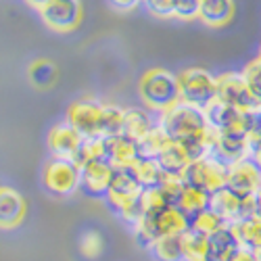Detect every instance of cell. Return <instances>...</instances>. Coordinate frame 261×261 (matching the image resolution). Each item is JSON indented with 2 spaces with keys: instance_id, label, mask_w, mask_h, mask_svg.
Listing matches in <instances>:
<instances>
[{
  "instance_id": "cell-46",
  "label": "cell",
  "mask_w": 261,
  "mask_h": 261,
  "mask_svg": "<svg viewBox=\"0 0 261 261\" xmlns=\"http://www.w3.org/2000/svg\"><path fill=\"white\" fill-rule=\"evenodd\" d=\"M259 59H261V48H259Z\"/></svg>"
},
{
  "instance_id": "cell-2",
  "label": "cell",
  "mask_w": 261,
  "mask_h": 261,
  "mask_svg": "<svg viewBox=\"0 0 261 261\" xmlns=\"http://www.w3.org/2000/svg\"><path fill=\"white\" fill-rule=\"evenodd\" d=\"M159 127L167 134L169 140L173 142H182L186 138H192L197 134H203L209 129L205 111L194 105L178 100L176 105H171L169 109L161 113Z\"/></svg>"
},
{
  "instance_id": "cell-33",
  "label": "cell",
  "mask_w": 261,
  "mask_h": 261,
  "mask_svg": "<svg viewBox=\"0 0 261 261\" xmlns=\"http://www.w3.org/2000/svg\"><path fill=\"white\" fill-rule=\"evenodd\" d=\"M138 205H140L142 217L155 215V213H159L161 209L167 207V203H165V199H163L159 186H155V188H142L140 197H138Z\"/></svg>"
},
{
  "instance_id": "cell-19",
  "label": "cell",
  "mask_w": 261,
  "mask_h": 261,
  "mask_svg": "<svg viewBox=\"0 0 261 261\" xmlns=\"http://www.w3.org/2000/svg\"><path fill=\"white\" fill-rule=\"evenodd\" d=\"M209 207L222 215L228 224L241 220V207H243V197H238L232 190H228L226 186L211 192V199H209Z\"/></svg>"
},
{
  "instance_id": "cell-38",
  "label": "cell",
  "mask_w": 261,
  "mask_h": 261,
  "mask_svg": "<svg viewBox=\"0 0 261 261\" xmlns=\"http://www.w3.org/2000/svg\"><path fill=\"white\" fill-rule=\"evenodd\" d=\"M142 3L153 17H159V19H171L173 17L171 0H142Z\"/></svg>"
},
{
  "instance_id": "cell-7",
  "label": "cell",
  "mask_w": 261,
  "mask_h": 261,
  "mask_svg": "<svg viewBox=\"0 0 261 261\" xmlns=\"http://www.w3.org/2000/svg\"><path fill=\"white\" fill-rule=\"evenodd\" d=\"M226 176H228V165L211 155L207 159L190 161L182 173V180L190 186H197L211 194L226 186Z\"/></svg>"
},
{
  "instance_id": "cell-9",
  "label": "cell",
  "mask_w": 261,
  "mask_h": 261,
  "mask_svg": "<svg viewBox=\"0 0 261 261\" xmlns=\"http://www.w3.org/2000/svg\"><path fill=\"white\" fill-rule=\"evenodd\" d=\"M38 11L46 28L59 34H69L77 30L84 17L82 0H50Z\"/></svg>"
},
{
  "instance_id": "cell-10",
  "label": "cell",
  "mask_w": 261,
  "mask_h": 261,
  "mask_svg": "<svg viewBox=\"0 0 261 261\" xmlns=\"http://www.w3.org/2000/svg\"><path fill=\"white\" fill-rule=\"evenodd\" d=\"M142 192L140 182L136 180L132 167H117L113 169V176L111 182H109L107 188V199L117 211H121L123 207H127L129 203H134Z\"/></svg>"
},
{
  "instance_id": "cell-31",
  "label": "cell",
  "mask_w": 261,
  "mask_h": 261,
  "mask_svg": "<svg viewBox=\"0 0 261 261\" xmlns=\"http://www.w3.org/2000/svg\"><path fill=\"white\" fill-rule=\"evenodd\" d=\"M224 226H228V222L224 220L222 215H217L211 207H207L205 211H201L194 217H190V228L201 232V234H205V236H211L213 232H217Z\"/></svg>"
},
{
  "instance_id": "cell-22",
  "label": "cell",
  "mask_w": 261,
  "mask_h": 261,
  "mask_svg": "<svg viewBox=\"0 0 261 261\" xmlns=\"http://www.w3.org/2000/svg\"><path fill=\"white\" fill-rule=\"evenodd\" d=\"M205 117H207V123L209 127L213 129V132H226V129H230L234 125V121L241 117V111H236V109L228 107L226 102L222 100H211L205 109Z\"/></svg>"
},
{
  "instance_id": "cell-18",
  "label": "cell",
  "mask_w": 261,
  "mask_h": 261,
  "mask_svg": "<svg viewBox=\"0 0 261 261\" xmlns=\"http://www.w3.org/2000/svg\"><path fill=\"white\" fill-rule=\"evenodd\" d=\"M207 245H209V257L207 259H211V261H230L232 255L241 249L230 224L220 228L217 232H213L211 236H207Z\"/></svg>"
},
{
  "instance_id": "cell-44",
  "label": "cell",
  "mask_w": 261,
  "mask_h": 261,
  "mask_svg": "<svg viewBox=\"0 0 261 261\" xmlns=\"http://www.w3.org/2000/svg\"><path fill=\"white\" fill-rule=\"evenodd\" d=\"M255 129L261 134V111H259V113H257V117H255Z\"/></svg>"
},
{
  "instance_id": "cell-27",
  "label": "cell",
  "mask_w": 261,
  "mask_h": 261,
  "mask_svg": "<svg viewBox=\"0 0 261 261\" xmlns=\"http://www.w3.org/2000/svg\"><path fill=\"white\" fill-rule=\"evenodd\" d=\"M167 142H169V138H167V134L163 132L159 125L157 127H150L140 140H136V144H138V157L157 159V155L165 148Z\"/></svg>"
},
{
  "instance_id": "cell-11",
  "label": "cell",
  "mask_w": 261,
  "mask_h": 261,
  "mask_svg": "<svg viewBox=\"0 0 261 261\" xmlns=\"http://www.w3.org/2000/svg\"><path fill=\"white\" fill-rule=\"evenodd\" d=\"M226 188L238 197H251L261 188V169L253 163V159L234 161L228 165Z\"/></svg>"
},
{
  "instance_id": "cell-6",
  "label": "cell",
  "mask_w": 261,
  "mask_h": 261,
  "mask_svg": "<svg viewBox=\"0 0 261 261\" xmlns=\"http://www.w3.org/2000/svg\"><path fill=\"white\" fill-rule=\"evenodd\" d=\"M102 111L105 105L86 96L69 105L67 123L82 138H100L102 136Z\"/></svg>"
},
{
  "instance_id": "cell-1",
  "label": "cell",
  "mask_w": 261,
  "mask_h": 261,
  "mask_svg": "<svg viewBox=\"0 0 261 261\" xmlns=\"http://www.w3.org/2000/svg\"><path fill=\"white\" fill-rule=\"evenodd\" d=\"M138 94L146 109L163 113L165 109L180 100L178 77L163 67H153L140 75Z\"/></svg>"
},
{
  "instance_id": "cell-21",
  "label": "cell",
  "mask_w": 261,
  "mask_h": 261,
  "mask_svg": "<svg viewBox=\"0 0 261 261\" xmlns=\"http://www.w3.org/2000/svg\"><path fill=\"white\" fill-rule=\"evenodd\" d=\"M238 245L249 251H257L261 247V217L251 215L245 220H236L230 224Z\"/></svg>"
},
{
  "instance_id": "cell-13",
  "label": "cell",
  "mask_w": 261,
  "mask_h": 261,
  "mask_svg": "<svg viewBox=\"0 0 261 261\" xmlns=\"http://www.w3.org/2000/svg\"><path fill=\"white\" fill-rule=\"evenodd\" d=\"M213 157L224 161L226 165L234 161L251 159V142L243 136H232V134H217L213 132Z\"/></svg>"
},
{
  "instance_id": "cell-36",
  "label": "cell",
  "mask_w": 261,
  "mask_h": 261,
  "mask_svg": "<svg viewBox=\"0 0 261 261\" xmlns=\"http://www.w3.org/2000/svg\"><path fill=\"white\" fill-rule=\"evenodd\" d=\"M243 77L245 82L249 84V88L251 92L261 100V59H253L245 65V69H243Z\"/></svg>"
},
{
  "instance_id": "cell-15",
  "label": "cell",
  "mask_w": 261,
  "mask_h": 261,
  "mask_svg": "<svg viewBox=\"0 0 261 261\" xmlns=\"http://www.w3.org/2000/svg\"><path fill=\"white\" fill-rule=\"evenodd\" d=\"M82 140L84 138L75 132L69 123H59L48 132V148L53 150L55 157L71 159L75 155V150L80 148Z\"/></svg>"
},
{
  "instance_id": "cell-47",
  "label": "cell",
  "mask_w": 261,
  "mask_h": 261,
  "mask_svg": "<svg viewBox=\"0 0 261 261\" xmlns=\"http://www.w3.org/2000/svg\"><path fill=\"white\" fill-rule=\"evenodd\" d=\"M207 261H211V259H207Z\"/></svg>"
},
{
  "instance_id": "cell-25",
  "label": "cell",
  "mask_w": 261,
  "mask_h": 261,
  "mask_svg": "<svg viewBox=\"0 0 261 261\" xmlns=\"http://www.w3.org/2000/svg\"><path fill=\"white\" fill-rule=\"evenodd\" d=\"M132 171L136 180L140 182L142 188H155L161 184V180L165 178V173L161 171L157 159H144V157H138L132 165Z\"/></svg>"
},
{
  "instance_id": "cell-12",
  "label": "cell",
  "mask_w": 261,
  "mask_h": 261,
  "mask_svg": "<svg viewBox=\"0 0 261 261\" xmlns=\"http://www.w3.org/2000/svg\"><path fill=\"white\" fill-rule=\"evenodd\" d=\"M105 144V161L113 169L117 167H132L134 161L138 159V144L134 138L125 134H115V136H102Z\"/></svg>"
},
{
  "instance_id": "cell-37",
  "label": "cell",
  "mask_w": 261,
  "mask_h": 261,
  "mask_svg": "<svg viewBox=\"0 0 261 261\" xmlns=\"http://www.w3.org/2000/svg\"><path fill=\"white\" fill-rule=\"evenodd\" d=\"M100 249H102V238L98 236V232H88V234H84V238H82V243H80V251H82V255H86V257H96L98 253H100Z\"/></svg>"
},
{
  "instance_id": "cell-35",
  "label": "cell",
  "mask_w": 261,
  "mask_h": 261,
  "mask_svg": "<svg viewBox=\"0 0 261 261\" xmlns=\"http://www.w3.org/2000/svg\"><path fill=\"white\" fill-rule=\"evenodd\" d=\"M171 11H173V19L194 21L199 19L201 0H171Z\"/></svg>"
},
{
  "instance_id": "cell-40",
  "label": "cell",
  "mask_w": 261,
  "mask_h": 261,
  "mask_svg": "<svg viewBox=\"0 0 261 261\" xmlns=\"http://www.w3.org/2000/svg\"><path fill=\"white\" fill-rule=\"evenodd\" d=\"M142 0H109V5H111L115 11H121V13H129L134 11Z\"/></svg>"
},
{
  "instance_id": "cell-30",
  "label": "cell",
  "mask_w": 261,
  "mask_h": 261,
  "mask_svg": "<svg viewBox=\"0 0 261 261\" xmlns=\"http://www.w3.org/2000/svg\"><path fill=\"white\" fill-rule=\"evenodd\" d=\"M159 261H184V251H182V234L180 236H163L155 245L150 247Z\"/></svg>"
},
{
  "instance_id": "cell-4",
  "label": "cell",
  "mask_w": 261,
  "mask_h": 261,
  "mask_svg": "<svg viewBox=\"0 0 261 261\" xmlns=\"http://www.w3.org/2000/svg\"><path fill=\"white\" fill-rule=\"evenodd\" d=\"M215 98L226 102L228 107L241 113H259L261 100L251 92L249 84L245 82L243 73H222L215 75Z\"/></svg>"
},
{
  "instance_id": "cell-41",
  "label": "cell",
  "mask_w": 261,
  "mask_h": 261,
  "mask_svg": "<svg viewBox=\"0 0 261 261\" xmlns=\"http://www.w3.org/2000/svg\"><path fill=\"white\" fill-rule=\"evenodd\" d=\"M230 261H257V257H255V251H249V249H238L234 255H232V259Z\"/></svg>"
},
{
  "instance_id": "cell-17",
  "label": "cell",
  "mask_w": 261,
  "mask_h": 261,
  "mask_svg": "<svg viewBox=\"0 0 261 261\" xmlns=\"http://www.w3.org/2000/svg\"><path fill=\"white\" fill-rule=\"evenodd\" d=\"M234 0H201V11H199V21L207 28H226L232 17H234Z\"/></svg>"
},
{
  "instance_id": "cell-3",
  "label": "cell",
  "mask_w": 261,
  "mask_h": 261,
  "mask_svg": "<svg viewBox=\"0 0 261 261\" xmlns=\"http://www.w3.org/2000/svg\"><path fill=\"white\" fill-rule=\"evenodd\" d=\"M188 217L178 207H165L155 215H146L134 226L140 247H153L163 236H180L188 230Z\"/></svg>"
},
{
  "instance_id": "cell-43",
  "label": "cell",
  "mask_w": 261,
  "mask_h": 261,
  "mask_svg": "<svg viewBox=\"0 0 261 261\" xmlns=\"http://www.w3.org/2000/svg\"><path fill=\"white\" fill-rule=\"evenodd\" d=\"M25 3H28L30 7H34V9H42L46 3H50V0H25Z\"/></svg>"
},
{
  "instance_id": "cell-14",
  "label": "cell",
  "mask_w": 261,
  "mask_h": 261,
  "mask_svg": "<svg viewBox=\"0 0 261 261\" xmlns=\"http://www.w3.org/2000/svg\"><path fill=\"white\" fill-rule=\"evenodd\" d=\"M25 217L23 197L9 186H0V228L11 230L17 228Z\"/></svg>"
},
{
  "instance_id": "cell-34",
  "label": "cell",
  "mask_w": 261,
  "mask_h": 261,
  "mask_svg": "<svg viewBox=\"0 0 261 261\" xmlns=\"http://www.w3.org/2000/svg\"><path fill=\"white\" fill-rule=\"evenodd\" d=\"M184 188V180L182 178H173V176H165L159 184V190L163 194V199L167 203V207H178L180 201V192Z\"/></svg>"
},
{
  "instance_id": "cell-23",
  "label": "cell",
  "mask_w": 261,
  "mask_h": 261,
  "mask_svg": "<svg viewBox=\"0 0 261 261\" xmlns=\"http://www.w3.org/2000/svg\"><path fill=\"white\" fill-rule=\"evenodd\" d=\"M209 199H211L209 192L184 182V188L180 192V201H178V209L188 217V222H190V217H194L197 213H201L209 207Z\"/></svg>"
},
{
  "instance_id": "cell-26",
  "label": "cell",
  "mask_w": 261,
  "mask_h": 261,
  "mask_svg": "<svg viewBox=\"0 0 261 261\" xmlns=\"http://www.w3.org/2000/svg\"><path fill=\"white\" fill-rule=\"evenodd\" d=\"M213 129L209 127L207 132L203 134H197V136H192V138H186L182 140V148H184V153L190 161H199V159H207L213 155Z\"/></svg>"
},
{
  "instance_id": "cell-28",
  "label": "cell",
  "mask_w": 261,
  "mask_h": 261,
  "mask_svg": "<svg viewBox=\"0 0 261 261\" xmlns=\"http://www.w3.org/2000/svg\"><path fill=\"white\" fill-rule=\"evenodd\" d=\"M150 127H153V123H150V117L146 111H142V109H125V113H123V134L125 136L140 140Z\"/></svg>"
},
{
  "instance_id": "cell-29",
  "label": "cell",
  "mask_w": 261,
  "mask_h": 261,
  "mask_svg": "<svg viewBox=\"0 0 261 261\" xmlns=\"http://www.w3.org/2000/svg\"><path fill=\"white\" fill-rule=\"evenodd\" d=\"M28 75H30V82L36 86V88L40 90H46L50 88V86L57 82V67H55V63L48 61V59H38L30 65V69H28Z\"/></svg>"
},
{
  "instance_id": "cell-20",
  "label": "cell",
  "mask_w": 261,
  "mask_h": 261,
  "mask_svg": "<svg viewBox=\"0 0 261 261\" xmlns=\"http://www.w3.org/2000/svg\"><path fill=\"white\" fill-rule=\"evenodd\" d=\"M157 163H159V167H161V171L165 173V176L182 178V173L188 167L190 159L186 157V153H184V148H182L180 142L169 140L165 144V148L157 155Z\"/></svg>"
},
{
  "instance_id": "cell-42",
  "label": "cell",
  "mask_w": 261,
  "mask_h": 261,
  "mask_svg": "<svg viewBox=\"0 0 261 261\" xmlns=\"http://www.w3.org/2000/svg\"><path fill=\"white\" fill-rule=\"evenodd\" d=\"M255 215L261 217V188H259L257 194H255Z\"/></svg>"
},
{
  "instance_id": "cell-8",
  "label": "cell",
  "mask_w": 261,
  "mask_h": 261,
  "mask_svg": "<svg viewBox=\"0 0 261 261\" xmlns=\"http://www.w3.org/2000/svg\"><path fill=\"white\" fill-rule=\"evenodd\" d=\"M44 186L48 192L57 194V197H67L73 194L82 186V176H80V167L65 157H55L44 165Z\"/></svg>"
},
{
  "instance_id": "cell-24",
  "label": "cell",
  "mask_w": 261,
  "mask_h": 261,
  "mask_svg": "<svg viewBox=\"0 0 261 261\" xmlns=\"http://www.w3.org/2000/svg\"><path fill=\"white\" fill-rule=\"evenodd\" d=\"M182 251H184V261H207L209 257L207 236L188 226V230L182 234Z\"/></svg>"
},
{
  "instance_id": "cell-39",
  "label": "cell",
  "mask_w": 261,
  "mask_h": 261,
  "mask_svg": "<svg viewBox=\"0 0 261 261\" xmlns=\"http://www.w3.org/2000/svg\"><path fill=\"white\" fill-rule=\"evenodd\" d=\"M249 142H251V159L261 169V134L257 132V129H253V132H251Z\"/></svg>"
},
{
  "instance_id": "cell-32",
  "label": "cell",
  "mask_w": 261,
  "mask_h": 261,
  "mask_svg": "<svg viewBox=\"0 0 261 261\" xmlns=\"http://www.w3.org/2000/svg\"><path fill=\"white\" fill-rule=\"evenodd\" d=\"M123 113L125 109L117 105H105L102 111V136L123 134Z\"/></svg>"
},
{
  "instance_id": "cell-16",
  "label": "cell",
  "mask_w": 261,
  "mask_h": 261,
  "mask_svg": "<svg viewBox=\"0 0 261 261\" xmlns=\"http://www.w3.org/2000/svg\"><path fill=\"white\" fill-rule=\"evenodd\" d=\"M80 176H82V186L88 192L105 194L113 176V167L102 159H94L80 169Z\"/></svg>"
},
{
  "instance_id": "cell-45",
  "label": "cell",
  "mask_w": 261,
  "mask_h": 261,
  "mask_svg": "<svg viewBox=\"0 0 261 261\" xmlns=\"http://www.w3.org/2000/svg\"><path fill=\"white\" fill-rule=\"evenodd\" d=\"M255 257H257V261H261V247L255 251Z\"/></svg>"
},
{
  "instance_id": "cell-5",
  "label": "cell",
  "mask_w": 261,
  "mask_h": 261,
  "mask_svg": "<svg viewBox=\"0 0 261 261\" xmlns=\"http://www.w3.org/2000/svg\"><path fill=\"white\" fill-rule=\"evenodd\" d=\"M180 100L205 109L211 100H215V75H211L203 67H188L178 75Z\"/></svg>"
}]
</instances>
